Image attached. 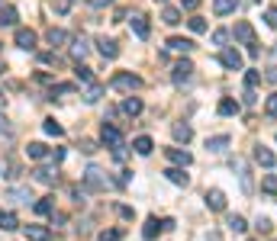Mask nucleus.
I'll return each instance as SVG.
<instances>
[{"instance_id": "1", "label": "nucleus", "mask_w": 277, "mask_h": 241, "mask_svg": "<svg viewBox=\"0 0 277 241\" xmlns=\"http://www.w3.org/2000/svg\"><path fill=\"white\" fill-rule=\"evenodd\" d=\"M193 71H197V68H193V61L181 58L178 65L171 68V80H174L178 87H184V84H190V80H193Z\"/></svg>"}, {"instance_id": "2", "label": "nucleus", "mask_w": 277, "mask_h": 241, "mask_svg": "<svg viewBox=\"0 0 277 241\" xmlns=\"http://www.w3.org/2000/svg\"><path fill=\"white\" fill-rule=\"evenodd\" d=\"M110 87L113 90H139L142 87V78L139 74H129V71H119V74H113V80H110Z\"/></svg>"}, {"instance_id": "3", "label": "nucleus", "mask_w": 277, "mask_h": 241, "mask_svg": "<svg viewBox=\"0 0 277 241\" xmlns=\"http://www.w3.org/2000/svg\"><path fill=\"white\" fill-rule=\"evenodd\" d=\"M100 142L110 145V148L116 151V148H123V132H119L113 122H103V126H100Z\"/></svg>"}, {"instance_id": "4", "label": "nucleus", "mask_w": 277, "mask_h": 241, "mask_svg": "<svg viewBox=\"0 0 277 241\" xmlns=\"http://www.w3.org/2000/svg\"><path fill=\"white\" fill-rule=\"evenodd\" d=\"M106 183H110V180L103 177V170H100V167H87L84 170V187L87 190H106Z\"/></svg>"}, {"instance_id": "5", "label": "nucleus", "mask_w": 277, "mask_h": 241, "mask_svg": "<svg viewBox=\"0 0 277 241\" xmlns=\"http://www.w3.org/2000/svg\"><path fill=\"white\" fill-rule=\"evenodd\" d=\"M235 39H239V42H245L252 55H258V45H255V29H252L248 23H235Z\"/></svg>"}, {"instance_id": "6", "label": "nucleus", "mask_w": 277, "mask_h": 241, "mask_svg": "<svg viewBox=\"0 0 277 241\" xmlns=\"http://www.w3.org/2000/svg\"><path fill=\"white\" fill-rule=\"evenodd\" d=\"M32 180L42 183V187H55L58 183V170L55 167H36L32 170Z\"/></svg>"}, {"instance_id": "7", "label": "nucleus", "mask_w": 277, "mask_h": 241, "mask_svg": "<svg viewBox=\"0 0 277 241\" xmlns=\"http://www.w3.org/2000/svg\"><path fill=\"white\" fill-rule=\"evenodd\" d=\"M219 61H222V68H229V71H242V55L235 52V48H222Z\"/></svg>"}, {"instance_id": "8", "label": "nucleus", "mask_w": 277, "mask_h": 241, "mask_svg": "<svg viewBox=\"0 0 277 241\" xmlns=\"http://www.w3.org/2000/svg\"><path fill=\"white\" fill-rule=\"evenodd\" d=\"M165 155H168V161L178 164V167H190V161H193V155L187 148H168Z\"/></svg>"}, {"instance_id": "9", "label": "nucleus", "mask_w": 277, "mask_h": 241, "mask_svg": "<svg viewBox=\"0 0 277 241\" xmlns=\"http://www.w3.org/2000/svg\"><path fill=\"white\" fill-rule=\"evenodd\" d=\"M129 23H132V29H136L139 39H148V36H152V26H148V16H145V13H132Z\"/></svg>"}, {"instance_id": "10", "label": "nucleus", "mask_w": 277, "mask_h": 241, "mask_svg": "<svg viewBox=\"0 0 277 241\" xmlns=\"http://www.w3.org/2000/svg\"><path fill=\"white\" fill-rule=\"evenodd\" d=\"M36 42H39V36H36L32 29H16V45H19V48L36 52Z\"/></svg>"}, {"instance_id": "11", "label": "nucleus", "mask_w": 277, "mask_h": 241, "mask_svg": "<svg viewBox=\"0 0 277 241\" xmlns=\"http://www.w3.org/2000/svg\"><path fill=\"white\" fill-rule=\"evenodd\" d=\"M97 52L103 55V58H110V61H113V58H119V45L113 42V39H106V36H103V39H97Z\"/></svg>"}, {"instance_id": "12", "label": "nucleus", "mask_w": 277, "mask_h": 241, "mask_svg": "<svg viewBox=\"0 0 277 241\" xmlns=\"http://www.w3.org/2000/svg\"><path fill=\"white\" fill-rule=\"evenodd\" d=\"M255 161L261 164V167H274L277 164V155L271 148H265V145H258V148H255Z\"/></svg>"}, {"instance_id": "13", "label": "nucleus", "mask_w": 277, "mask_h": 241, "mask_svg": "<svg viewBox=\"0 0 277 241\" xmlns=\"http://www.w3.org/2000/svg\"><path fill=\"white\" fill-rule=\"evenodd\" d=\"M206 206L213 212H222V209H226V193H222V190H206Z\"/></svg>"}, {"instance_id": "14", "label": "nucleus", "mask_w": 277, "mask_h": 241, "mask_svg": "<svg viewBox=\"0 0 277 241\" xmlns=\"http://www.w3.org/2000/svg\"><path fill=\"white\" fill-rule=\"evenodd\" d=\"M16 19H19V13H16V6H0V29H10V26H16Z\"/></svg>"}, {"instance_id": "15", "label": "nucleus", "mask_w": 277, "mask_h": 241, "mask_svg": "<svg viewBox=\"0 0 277 241\" xmlns=\"http://www.w3.org/2000/svg\"><path fill=\"white\" fill-rule=\"evenodd\" d=\"M168 48H171V52H181V55H187V52H193L197 45H193L190 39H184V36H171V39H168Z\"/></svg>"}, {"instance_id": "16", "label": "nucleus", "mask_w": 277, "mask_h": 241, "mask_svg": "<svg viewBox=\"0 0 277 241\" xmlns=\"http://www.w3.org/2000/svg\"><path fill=\"white\" fill-rule=\"evenodd\" d=\"M87 52H91V45H87V39H84V36H78V39H74V42H71V58H74V61H78V65H81V61L87 58Z\"/></svg>"}, {"instance_id": "17", "label": "nucleus", "mask_w": 277, "mask_h": 241, "mask_svg": "<svg viewBox=\"0 0 277 241\" xmlns=\"http://www.w3.org/2000/svg\"><path fill=\"white\" fill-rule=\"evenodd\" d=\"M52 232L45 225H26V241H49Z\"/></svg>"}, {"instance_id": "18", "label": "nucleus", "mask_w": 277, "mask_h": 241, "mask_svg": "<svg viewBox=\"0 0 277 241\" xmlns=\"http://www.w3.org/2000/svg\"><path fill=\"white\" fill-rule=\"evenodd\" d=\"M74 78H78V84H84V87H93L97 80H93V71L87 65H78L74 68Z\"/></svg>"}, {"instance_id": "19", "label": "nucleus", "mask_w": 277, "mask_h": 241, "mask_svg": "<svg viewBox=\"0 0 277 241\" xmlns=\"http://www.w3.org/2000/svg\"><path fill=\"white\" fill-rule=\"evenodd\" d=\"M171 132H174V139H178V142H184V145L193 139V129L187 126V122H174V129H171Z\"/></svg>"}, {"instance_id": "20", "label": "nucleus", "mask_w": 277, "mask_h": 241, "mask_svg": "<svg viewBox=\"0 0 277 241\" xmlns=\"http://www.w3.org/2000/svg\"><path fill=\"white\" fill-rule=\"evenodd\" d=\"M235 6H239V0H213V13L216 16H226V13H232Z\"/></svg>"}, {"instance_id": "21", "label": "nucleus", "mask_w": 277, "mask_h": 241, "mask_svg": "<svg viewBox=\"0 0 277 241\" xmlns=\"http://www.w3.org/2000/svg\"><path fill=\"white\" fill-rule=\"evenodd\" d=\"M26 155H29L32 161H42V158L49 155V148H45L42 142H29V145H26Z\"/></svg>"}, {"instance_id": "22", "label": "nucleus", "mask_w": 277, "mask_h": 241, "mask_svg": "<svg viewBox=\"0 0 277 241\" xmlns=\"http://www.w3.org/2000/svg\"><path fill=\"white\" fill-rule=\"evenodd\" d=\"M45 39H49V45L55 48V45H65V42H68V32H65V29H55V26H52V29L45 32Z\"/></svg>"}, {"instance_id": "23", "label": "nucleus", "mask_w": 277, "mask_h": 241, "mask_svg": "<svg viewBox=\"0 0 277 241\" xmlns=\"http://www.w3.org/2000/svg\"><path fill=\"white\" fill-rule=\"evenodd\" d=\"M235 113H239V100L222 96V100H219V116H235Z\"/></svg>"}, {"instance_id": "24", "label": "nucleus", "mask_w": 277, "mask_h": 241, "mask_svg": "<svg viewBox=\"0 0 277 241\" xmlns=\"http://www.w3.org/2000/svg\"><path fill=\"white\" fill-rule=\"evenodd\" d=\"M165 177H168L171 183H178V187H187V174H184V167H168Z\"/></svg>"}, {"instance_id": "25", "label": "nucleus", "mask_w": 277, "mask_h": 241, "mask_svg": "<svg viewBox=\"0 0 277 241\" xmlns=\"http://www.w3.org/2000/svg\"><path fill=\"white\" fill-rule=\"evenodd\" d=\"M123 113L126 116H139L142 113V100H139V96H126V100H123Z\"/></svg>"}, {"instance_id": "26", "label": "nucleus", "mask_w": 277, "mask_h": 241, "mask_svg": "<svg viewBox=\"0 0 277 241\" xmlns=\"http://www.w3.org/2000/svg\"><path fill=\"white\" fill-rule=\"evenodd\" d=\"M132 148H136V155H152V148H155V142L148 139V135H139L136 142H132Z\"/></svg>"}, {"instance_id": "27", "label": "nucleus", "mask_w": 277, "mask_h": 241, "mask_svg": "<svg viewBox=\"0 0 277 241\" xmlns=\"http://www.w3.org/2000/svg\"><path fill=\"white\" fill-rule=\"evenodd\" d=\"M0 229H3V232H16V229H19L16 216H13V212H3V209H0Z\"/></svg>"}, {"instance_id": "28", "label": "nucleus", "mask_w": 277, "mask_h": 241, "mask_svg": "<svg viewBox=\"0 0 277 241\" xmlns=\"http://www.w3.org/2000/svg\"><path fill=\"white\" fill-rule=\"evenodd\" d=\"M158 225H161L158 219H155V216H148V219H145V229H142V238H145V241H152L155 235H158Z\"/></svg>"}, {"instance_id": "29", "label": "nucleus", "mask_w": 277, "mask_h": 241, "mask_svg": "<svg viewBox=\"0 0 277 241\" xmlns=\"http://www.w3.org/2000/svg\"><path fill=\"white\" fill-rule=\"evenodd\" d=\"M32 209H36L39 216H52V212H55V203H52V196H42L36 206H32Z\"/></svg>"}, {"instance_id": "30", "label": "nucleus", "mask_w": 277, "mask_h": 241, "mask_svg": "<svg viewBox=\"0 0 277 241\" xmlns=\"http://www.w3.org/2000/svg\"><path fill=\"white\" fill-rule=\"evenodd\" d=\"M161 19H165L168 26H178L181 23V10L178 6H165V10H161Z\"/></svg>"}, {"instance_id": "31", "label": "nucleus", "mask_w": 277, "mask_h": 241, "mask_svg": "<svg viewBox=\"0 0 277 241\" xmlns=\"http://www.w3.org/2000/svg\"><path fill=\"white\" fill-rule=\"evenodd\" d=\"M229 145V135H213V139H206V148L209 151H222Z\"/></svg>"}, {"instance_id": "32", "label": "nucleus", "mask_w": 277, "mask_h": 241, "mask_svg": "<svg viewBox=\"0 0 277 241\" xmlns=\"http://www.w3.org/2000/svg\"><path fill=\"white\" fill-rule=\"evenodd\" d=\"M261 190L271 193V196H277V177L274 174H265V177H261Z\"/></svg>"}, {"instance_id": "33", "label": "nucleus", "mask_w": 277, "mask_h": 241, "mask_svg": "<svg viewBox=\"0 0 277 241\" xmlns=\"http://www.w3.org/2000/svg\"><path fill=\"white\" fill-rule=\"evenodd\" d=\"M42 129H45V135H55V139H62V135H65V129L58 126L55 119H45V122H42Z\"/></svg>"}, {"instance_id": "34", "label": "nucleus", "mask_w": 277, "mask_h": 241, "mask_svg": "<svg viewBox=\"0 0 277 241\" xmlns=\"http://www.w3.org/2000/svg\"><path fill=\"white\" fill-rule=\"evenodd\" d=\"M100 96H103V87H100V84H93V87H87V90H84V100L87 103H97Z\"/></svg>"}, {"instance_id": "35", "label": "nucleus", "mask_w": 277, "mask_h": 241, "mask_svg": "<svg viewBox=\"0 0 277 241\" xmlns=\"http://www.w3.org/2000/svg\"><path fill=\"white\" fill-rule=\"evenodd\" d=\"M229 229H232L235 235H242V232H245L248 225H245V219H242V216H229Z\"/></svg>"}, {"instance_id": "36", "label": "nucleus", "mask_w": 277, "mask_h": 241, "mask_svg": "<svg viewBox=\"0 0 277 241\" xmlns=\"http://www.w3.org/2000/svg\"><path fill=\"white\" fill-rule=\"evenodd\" d=\"M100 241H123V232L119 229H106V232H100Z\"/></svg>"}, {"instance_id": "37", "label": "nucleus", "mask_w": 277, "mask_h": 241, "mask_svg": "<svg viewBox=\"0 0 277 241\" xmlns=\"http://www.w3.org/2000/svg\"><path fill=\"white\" fill-rule=\"evenodd\" d=\"M10 199H16V203H29L32 193L29 190H10Z\"/></svg>"}, {"instance_id": "38", "label": "nucleus", "mask_w": 277, "mask_h": 241, "mask_svg": "<svg viewBox=\"0 0 277 241\" xmlns=\"http://www.w3.org/2000/svg\"><path fill=\"white\" fill-rule=\"evenodd\" d=\"M245 84H248V90H252V87H258V84H261V71H248V74H245Z\"/></svg>"}, {"instance_id": "39", "label": "nucleus", "mask_w": 277, "mask_h": 241, "mask_svg": "<svg viewBox=\"0 0 277 241\" xmlns=\"http://www.w3.org/2000/svg\"><path fill=\"white\" fill-rule=\"evenodd\" d=\"M265 23L271 26V29H277V6H271V10L265 13Z\"/></svg>"}, {"instance_id": "40", "label": "nucleus", "mask_w": 277, "mask_h": 241, "mask_svg": "<svg viewBox=\"0 0 277 241\" xmlns=\"http://www.w3.org/2000/svg\"><path fill=\"white\" fill-rule=\"evenodd\" d=\"M39 61H42V65H58L55 52H39Z\"/></svg>"}, {"instance_id": "41", "label": "nucleus", "mask_w": 277, "mask_h": 241, "mask_svg": "<svg viewBox=\"0 0 277 241\" xmlns=\"http://www.w3.org/2000/svg\"><path fill=\"white\" fill-rule=\"evenodd\" d=\"M190 29H193V32H206V19L193 16V19H190Z\"/></svg>"}, {"instance_id": "42", "label": "nucleus", "mask_w": 277, "mask_h": 241, "mask_svg": "<svg viewBox=\"0 0 277 241\" xmlns=\"http://www.w3.org/2000/svg\"><path fill=\"white\" fill-rule=\"evenodd\" d=\"M268 116H277V93L268 96Z\"/></svg>"}, {"instance_id": "43", "label": "nucleus", "mask_w": 277, "mask_h": 241, "mask_svg": "<svg viewBox=\"0 0 277 241\" xmlns=\"http://www.w3.org/2000/svg\"><path fill=\"white\" fill-rule=\"evenodd\" d=\"M226 39H229V32H226V29H216V32H213V42H216V45H222Z\"/></svg>"}, {"instance_id": "44", "label": "nucleus", "mask_w": 277, "mask_h": 241, "mask_svg": "<svg viewBox=\"0 0 277 241\" xmlns=\"http://www.w3.org/2000/svg\"><path fill=\"white\" fill-rule=\"evenodd\" d=\"M49 158H52L55 164H58V161H65V148H52V151H49Z\"/></svg>"}, {"instance_id": "45", "label": "nucleus", "mask_w": 277, "mask_h": 241, "mask_svg": "<svg viewBox=\"0 0 277 241\" xmlns=\"http://www.w3.org/2000/svg\"><path fill=\"white\" fill-rule=\"evenodd\" d=\"M255 229H258L261 235H268V232H271V222H268V219H258V225H255Z\"/></svg>"}, {"instance_id": "46", "label": "nucleus", "mask_w": 277, "mask_h": 241, "mask_svg": "<svg viewBox=\"0 0 277 241\" xmlns=\"http://www.w3.org/2000/svg\"><path fill=\"white\" fill-rule=\"evenodd\" d=\"M200 0H181V10H197Z\"/></svg>"}, {"instance_id": "47", "label": "nucleus", "mask_w": 277, "mask_h": 241, "mask_svg": "<svg viewBox=\"0 0 277 241\" xmlns=\"http://www.w3.org/2000/svg\"><path fill=\"white\" fill-rule=\"evenodd\" d=\"M81 151H84V155H93L97 148H93V142H87V139H84V142H81Z\"/></svg>"}, {"instance_id": "48", "label": "nucleus", "mask_w": 277, "mask_h": 241, "mask_svg": "<svg viewBox=\"0 0 277 241\" xmlns=\"http://www.w3.org/2000/svg\"><path fill=\"white\" fill-rule=\"evenodd\" d=\"M0 132H3V135H10V132H13V129H10V122L3 119V113H0Z\"/></svg>"}, {"instance_id": "49", "label": "nucleus", "mask_w": 277, "mask_h": 241, "mask_svg": "<svg viewBox=\"0 0 277 241\" xmlns=\"http://www.w3.org/2000/svg\"><path fill=\"white\" fill-rule=\"evenodd\" d=\"M265 78L271 80V84H277V65H274V68H268V74H265Z\"/></svg>"}, {"instance_id": "50", "label": "nucleus", "mask_w": 277, "mask_h": 241, "mask_svg": "<svg viewBox=\"0 0 277 241\" xmlns=\"http://www.w3.org/2000/svg\"><path fill=\"white\" fill-rule=\"evenodd\" d=\"M91 3H93V6H110L113 0H91Z\"/></svg>"}, {"instance_id": "51", "label": "nucleus", "mask_w": 277, "mask_h": 241, "mask_svg": "<svg viewBox=\"0 0 277 241\" xmlns=\"http://www.w3.org/2000/svg\"><path fill=\"white\" fill-rule=\"evenodd\" d=\"M3 103H6V96H3V93H0V106H3Z\"/></svg>"}, {"instance_id": "52", "label": "nucleus", "mask_w": 277, "mask_h": 241, "mask_svg": "<svg viewBox=\"0 0 277 241\" xmlns=\"http://www.w3.org/2000/svg\"><path fill=\"white\" fill-rule=\"evenodd\" d=\"M274 55H277V45H274Z\"/></svg>"}, {"instance_id": "53", "label": "nucleus", "mask_w": 277, "mask_h": 241, "mask_svg": "<svg viewBox=\"0 0 277 241\" xmlns=\"http://www.w3.org/2000/svg\"><path fill=\"white\" fill-rule=\"evenodd\" d=\"M158 3H165V0H158Z\"/></svg>"}]
</instances>
